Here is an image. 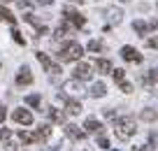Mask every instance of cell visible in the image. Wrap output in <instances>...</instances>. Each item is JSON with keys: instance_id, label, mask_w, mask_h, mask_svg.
<instances>
[{"instance_id": "13", "label": "cell", "mask_w": 158, "mask_h": 151, "mask_svg": "<svg viewBox=\"0 0 158 151\" xmlns=\"http://www.w3.org/2000/svg\"><path fill=\"white\" fill-rule=\"evenodd\" d=\"M23 19L28 21V23H33L35 28H37V35H47V26L42 23V21L35 19V14H30V12H28V14H23Z\"/></svg>"}, {"instance_id": "1", "label": "cell", "mask_w": 158, "mask_h": 151, "mask_svg": "<svg viewBox=\"0 0 158 151\" xmlns=\"http://www.w3.org/2000/svg\"><path fill=\"white\" fill-rule=\"evenodd\" d=\"M135 132H137V128H135V119L133 116L114 119V135H116V140L126 142V140H130Z\"/></svg>"}, {"instance_id": "34", "label": "cell", "mask_w": 158, "mask_h": 151, "mask_svg": "<svg viewBox=\"0 0 158 151\" xmlns=\"http://www.w3.org/2000/svg\"><path fill=\"white\" fill-rule=\"evenodd\" d=\"M149 28H151V30H158V19H151V21H149Z\"/></svg>"}, {"instance_id": "12", "label": "cell", "mask_w": 158, "mask_h": 151, "mask_svg": "<svg viewBox=\"0 0 158 151\" xmlns=\"http://www.w3.org/2000/svg\"><path fill=\"white\" fill-rule=\"evenodd\" d=\"M16 84H19V86H28V84H33V74H30L28 68L19 70V74H16Z\"/></svg>"}, {"instance_id": "41", "label": "cell", "mask_w": 158, "mask_h": 151, "mask_svg": "<svg viewBox=\"0 0 158 151\" xmlns=\"http://www.w3.org/2000/svg\"><path fill=\"white\" fill-rule=\"evenodd\" d=\"M2 2H10V0H2Z\"/></svg>"}, {"instance_id": "40", "label": "cell", "mask_w": 158, "mask_h": 151, "mask_svg": "<svg viewBox=\"0 0 158 151\" xmlns=\"http://www.w3.org/2000/svg\"><path fill=\"white\" fill-rule=\"evenodd\" d=\"M121 2H128V0H121Z\"/></svg>"}, {"instance_id": "30", "label": "cell", "mask_w": 158, "mask_h": 151, "mask_svg": "<svg viewBox=\"0 0 158 151\" xmlns=\"http://www.w3.org/2000/svg\"><path fill=\"white\" fill-rule=\"evenodd\" d=\"M7 137H12V132H10V130H7V128H0V140L5 142V140H7Z\"/></svg>"}, {"instance_id": "11", "label": "cell", "mask_w": 158, "mask_h": 151, "mask_svg": "<svg viewBox=\"0 0 158 151\" xmlns=\"http://www.w3.org/2000/svg\"><path fill=\"white\" fill-rule=\"evenodd\" d=\"M84 130L86 132H102V123H100L95 116H89L84 121Z\"/></svg>"}, {"instance_id": "8", "label": "cell", "mask_w": 158, "mask_h": 151, "mask_svg": "<svg viewBox=\"0 0 158 151\" xmlns=\"http://www.w3.org/2000/svg\"><path fill=\"white\" fill-rule=\"evenodd\" d=\"M12 116H14L16 123H23V126H30V123H33V114H30L28 109H14Z\"/></svg>"}, {"instance_id": "29", "label": "cell", "mask_w": 158, "mask_h": 151, "mask_svg": "<svg viewBox=\"0 0 158 151\" xmlns=\"http://www.w3.org/2000/svg\"><path fill=\"white\" fill-rule=\"evenodd\" d=\"M147 47L149 49H158V37H149L147 40Z\"/></svg>"}, {"instance_id": "33", "label": "cell", "mask_w": 158, "mask_h": 151, "mask_svg": "<svg viewBox=\"0 0 158 151\" xmlns=\"http://www.w3.org/2000/svg\"><path fill=\"white\" fill-rule=\"evenodd\" d=\"M19 7H21V10H30V2H28V0H19Z\"/></svg>"}, {"instance_id": "14", "label": "cell", "mask_w": 158, "mask_h": 151, "mask_svg": "<svg viewBox=\"0 0 158 151\" xmlns=\"http://www.w3.org/2000/svg\"><path fill=\"white\" fill-rule=\"evenodd\" d=\"M47 114H49V119L54 123H65V114L60 112V109H56V107H49L47 109Z\"/></svg>"}, {"instance_id": "17", "label": "cell", "mask_w": 158, "mask_h": 151, "mask_svg": "<svg viewBox=\"0 0 158 151\" xmlns=\"http://www.w3.org/2000/svg\"><path fill=\"white\" fill-rule=\"evenodd\" d=\"M105 93H107V86H105L102 82H98V84L91 86V95H93V98H102Z\"/></svg>"}, {"instance_id": "24", "label": "cell", "mask_w": 158, "mask_h": 151, "mask_svg": "<svg viewBox=\"0 0 158 151\" xmlns=\"http://www.w3.org/2000/svg\"><path fill=\"white\" fill-rule=\"evenodd\" d=\"M142 119H144V121H156V119H158V112H156V109H144V112H142Z\"/></svg>"}, {"instance_id": "36", "label": "cell", "mask_w": 158, "mask_h": 151, "mask_svg": "<svg viewBox=\"0 0 158 151\" xmlns=\"http://www.w3.org/2000/svg\"><path fill=\"white\" fill-rule=\"evenodd\" d=\"M105 116H107V119H114L116 114H114V109H105Z\"/></svg>"}, {"instance_id": "21", "label": "cell", "mask_w": 158, "mask_h": 151, "mask_svg": "<svg viewBox=\"0 0 158 151\" xmlns=\"http://www.w3.org/2000/svg\"><path fill=\"white\" fill-rule=\"evenodd\" d=\"M133 30H135V33H139V35H147L149 23H144V21H135V23H133Z\"/></svg>"}, {"instance_id": "28", "label": "cell", "mask_w": 158, "mask_h": 151, "mask_svg": "<svg viewBox=\"0 0 158 151\" xmlns=\"http://www.w3.org/2000/svg\"><path fill=\"white\" fill-rule=\"evenodd\" d=\"M118 86H121V91H123V93H133V84H128L126 79H123L121 84H118Z\"/></svg>"}, {"instance_id": "37", "label": "cell", "mask_w": 158, "mask_h": 151, "mask_svg": "<svg viewBox=\"0 0 158 151\" xmlns=\"http://www.w3.org/2000/svg\"><path fill=\"white\" fill-rule=\"evenodd\" d=\"M74 151H93V149H91V146H86V144H81V146H77Z\"/></svg>"}, {"instance_id": "38", "label": "cell", "mask_w": 158, "mask_h": 151, "mask_svg": "<svg viewBox=\"0 0 158 151\" xmlns=\"http://www.w3.org/2000/svg\"><path fill=\"white\" fill-rule=\"evenodd\" d=\"M35 2H37V5H51L54 0H35Z\"/></svg>"}, {"instance_id": "19", "label": "cell", "mask_w": 158, "mask_h": 151, "mask_svg": "<svg viewBox=\"0 0 158 151\" xmlns=\"http://www.w3.org/2000/svg\"><path fill=\"white\" fill-rule=\"evenodd\" d=\"M0 21H7V23H14V14H12V12L10 10H5V7H2V5H0Z\"/></svg>"}, {"instance_id": "3", "label": "cell", "mask_w": 158, "mask_h": 151, "mask_svg": "<svg viewBox=\"0 0 158 151\" xmlns=\"http://www.w3.org/2000/svg\"><path fill=\"white\" fill-rule=\"evenodd\" d=\"M63 14H65V19H63V28L68 30V33H72V30H77V28H81V26L86 23V19H84V14H79L77 10H72V7H65L63 10Z\"/></svg>"}, {"instance_id": "16", "label": "cell", "mask_w": 158, "mask_h": 151, "mask_svg": "<svg viewBox=\"0 0 158 151\" xmlns=\"http://www.w3.org/2000/svg\"><path fill=\"white\" fill-rule=\"evenodd\" d=\"M49 135H51V128L44 123V126H40V128H37V132H35V140H37V142H42V140H49Z\"/></svg>"}, {"instance_id": "7", "label": "cell", "mask_w": 158, "mask_h": 151, "mask_svg": "<svg viewBox=\"0 0 158 151\" xmlns=\"http://www.w3.org/2000/svg\"><path fill=\"white\" fill-rule=\"evenodd\" d=\"M65 135H68L70 140H74V142H84L86 140V130H81V128L74 126V123H68V126H65Z\"/></svg>"}, {"instance_id": "35", "label": "cell", "mask_w": 158, "mask_h": 151, "mask_svg": "<svg viewBox=\"0 0 158 151\" xmlns=\"http://www.w3.org/2000/svg\"><path fill=\"white\" fill-rule=\"evenodd\" d=\"M5 116H7V112H5V105H0V121H5Z\"/></svg>"}, {"instance_id": "26", "label": "cell", "mask_w": 158, "mask_h": 151, "mask_svg": "<svg viewBox=\"0 0 158 151\" xmlns=\"http://www.w3.org/2000/svg\"><path fill=\"white\" fill-rule=\"evenodd\" d=\"M12 37H14V42H16V44H26V37H23V35H21L16 28H12Z\"/></svg>"}, {"instance_id": "5", "label": "cell", "mask_w": 158, "mask_h": 151, "mask_svg": "<svg viewBox=\"0 0 158 151\" xmlns=\"http://www.w3.org/2000/svg\"><path fill=\"white\" fill-rule=\"evenodd\" d=\"M37 61L44 65V70H47L49 74H58V72H60V63H54V61H51L47 54H42V51L37 54Z\"/></svg>"}, {"instance_id": "2", "label": "cell", "mask_w": 158, "mask_h": 151, "mask_svg": "<svg viewBox=\"0 0 158 151\" xmlns=\"http://www.w3.org/2000/svg\"><path fill=\"white\" fill-rule=\"evenodd\" d=\"M84 56V47L79 42H65L58 51V63H70V61H79Z\"/></svg>"}, {"instance_id": "18", "label": "cell", "mask_w": 158, "mask_h": 151, "mask_svg": "<svg viewBox=\"0 0 158 151\" xmlns=\"http://www.w3.org/2000/svg\"><path fill=\"white\" fill-rule=\"evenodd\" d=\"M142 82L144 84H156V86H158V68L156 70H149V72L142 77Z\"/></svg>"}, {"instance_id": "25", "label": "cell", "mask_w": 158, "mask_h": 151, "mask_svg": "<svg viewBox=\"0 0 158 151\" xmlns=\"http://www.w3.org/2000/svg\"><path fill=\"white\" fill-rule=\"evenodd\" d=\"M26 105H30V107L37 109L40 107V95H28V98H26Z\"/></svg>"}, {"instance_id": "31", "label": "cell", "mask_w": 158, "mask_h": 151, "mask_svg": "<svg viewBox=\"0 0 158 151\" xmlns=\"http://www.w3.org/2000/svg\"><path fill=\"white\" fill-rule=\"evenodd\" d=\"M98 146H100V149H109V142H107V137H100V140H98Z\"/></svg>"}, {"instance_id": "4", "label": "cell", "mask_w": 158, "mask_h": 151, "mask_svg": "<svg viewBox=\"0 0 158 151\" xmlns=\"http://www.w3.org/2000/svg\"><path fill=\"white\" fill-rule=\"evenodd\" d=\"M63 91L68 98H81L84 95V86H81V79H70L63 84Z\"/></svg>"}, {"instance_id": "32", "label": "cell", "mask_w": 158, "mask_h": 151, "mask_svg": "<svg viewBox=\"0 0 158 151\" xmlns=\"http://www.w3.org/2000/svg\"><path fill=\"white\" fill-rule=\"evenodd\" d=\"M133 151H153V146L151 144H142V146H137V149H133Z\"/></svg>"}, {"instance_id": "27", "label": "cell", "mask_w": 158, "mask_h": 151, "mask_svg": "<svg viewBox=\"0 0 158 151\" xmlns=\"http://www.w3.org/2000/svg\"><path fill=\"white\" fill-rule=\"evenodd\" d=\"M65 33H68V30H65L63 26H58V28H56V33H54V40H63Z\"/></svg>"}, {"instance_id": "22", "label": "cell", "mask_w": 158, "mask_h": 151, "mask_svg": "<svg viewBox=\"0 0 158 151\" xmlns=\"http://www.w3.org/2000/svg\"><path fill=\"white\" fill-rule=\"evenodd\" d=\"M19 140L26 142V144H33V142H37V140H35V132H23V130L19 132Z\"/></svg>"}, {"instance_id": "9", "label": "cell", "mask_w": 158, "mask_h": 151, "mask_svg": "<svg viewBox=\"0 0 158 151\" xmlns=\"http://www.w3.org/2000/svg\"><path fill=\"white\" fill-rule=\"evenodd\" d=\"M91 70L93 68H91L89 63H79L77 68H74V79H81V82H84V79H91V74H93Z\"/></svg>"}, {"instance_id": "20", "label": "cell", "mask_w": 158, "mask_h": 151, "mask_svg": "<svg viewBox=\"0 0 158 151\" xmlns=\"http://www.w3.org/2000/svg\"><path fill=\"white\" fill-rule=\"evenodd\" d=\"M86 49H89L91 54H98V51H102V49H105V44L100 42V40H91V42H89V47H86Z\"/></svg>"}, {"instance_id": "15", "label": "cell", "mask_w": 158, "mask_h": 151, "mask_svg": "<svg viewBox=\"0 0 158 151\" xmlns=\"http://www.w3.org/2000/svg\"><path fill=\"white\" fill-rule=\"evenodd\" d=\"M95 70L100 74H107V72H112V63L107 58H100V61H95Z\"/></svg>"}, {"instance_id": "23", "label": "cell", "mask_w": 158, "mask_h": 151, "mask_svg": "<svg viewBox=\"0 0 158 151\" xmlns=\"http://www.w3.org/2000/svg\"><path fill=\"white\" fill-rule=\"evenodd\" d=\"M112 77H114V82H116V84H121V82L126 79V70H121V68L112 70Z\"/></svg>"}, {"instance_id": "10", "label": "cell", "mask_w": 158, "mask_h": 151, "mask_svg": "<svg viewBox=\"0 0 158 151\" xmlns=\"http://www.w3.org/2000/svg\"><path fill=\"white\" fill-rule=\"evenodd\" d=\"M105 16H107L109 23H121V19H123V12L118 10V7H107V10H105Z\"/></svg>"}, {"instance_id": "39", "label": "cell", "mask_w": 158, "mask_h": 151, "mask_svg": "<svg viewBox=\"0 0 158 151\" xmlns=\"http://www.w3.org/2000/svg\"><path fill=\"white\" fill-rule=\"evenodd\" d=\"M70 2H77V5H81V2H84V0H70Z\"/></svg>"}, {"instance_id": "6", "label": "cell", "mask_w": 158, "mask_h": 151, "mask_svg": "<svg viewBox=\"0 0 158 151\" xmlns=\"http://www.w3.org/2000/svg\"><path fill=\"white\" fill-rule=\"evenodd\" d=\"M121 56H123V61H128V63H142V54H139L135 47H121Z\"/></svg>"}]
</instances>
